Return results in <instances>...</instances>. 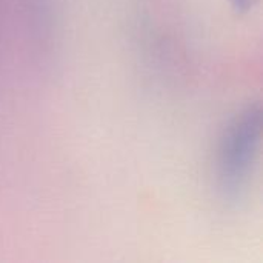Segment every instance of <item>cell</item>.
I'll return each instance as SVG.
<instances>
[{
    "instance_id": "obj_1",
    "label": "cell",
    "mask_w": 263,
    "mask_h": 263,
    "mask_svg": "<svg viewBox=\"0 0 263 263\" xmlns=\"http://www.w3.org/2000/svg\"><path fill=\"white\" fill-rule=\"evenodd\" d=\"M260 143V111L248 108L225 131L219 149V185L227 197H237L248 183Z\"/></svg>"
}]
</instances>
